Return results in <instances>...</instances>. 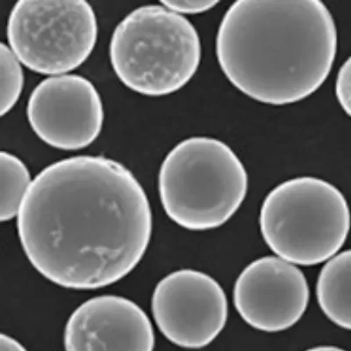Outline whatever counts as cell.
<instances>
[{
	"mask_svg": "<svg viewBox=\"0 0 351 351\" xmlns=\"http://www.w3.org/2000/svg\"><path fill=\"white\" fill-rule=\"evenodd\" d=\"M1 115L10 112L20 99L23 89L24 76L21 62L12 49L1 43Z\"/></svg>",
	"mask_w": 351,
	"mask_h": 351,
	"instance_id": "13",
	"label": "cell"
},
{
	"mask_svg": "<svg viewBox=\"0 0 351 351\" xmlns=\"http://www.w3.org/2000/svg\"><path fill=\"white\" fill-rule=\"evenodd\" d=\"M145 191L104 156L61 160L43 169L17 215L22 249L34 268L62 287L116 283L143 259L152 234Z\"/></svg>",
	"mask_w": 351,
	"mask_h": 351,
	"instance_id": "1",
	"label": "cell"
},
{
	"mask_svg": "<svg viewBox=\"0 0 351 351\" xmlns=\"http://www.w3.org/2000/svg\"><path fill=\"white\" fill-rule=\"evenodd\" d=\"M65 351H153L152 322L126 298L102 295L88 300L69 318Z\"/></svg>",
	"mask_w": 351,
	"mask_h": 351,
	"instance_id": "10",
	"label": "cell"
},
{
	"mask_svg": "<svg viewBox=\"0 0 351 351\" xmlns=\"http://www.w3.org/2000/svg\"><path fill=\"white\" fill-rule=\"evenodd\" d=\"M305 351H346L343 349H340V348L334 347V346H319L315 348H312V349H309Z\"/></svg>",
	"mask_w": 351,
	"mask_h": 351,
	"instance_id": "17",
	"label": "cell"
},
{
	"mask_svg": "<svg viewBox=\"0 0 351 351\" xmlns=\"http://www.w3.org/2000/svg\"><path fill=\"white\" fill-rule=\"evenodd\" d=\"M260 230L269 249L294 265H318L346 243L350 211L334 184L315 177L291 178L266 196Z\"/></svg>",
	"mask_w": 351,
	"mask_h": 351,
	"instance_id": "5",
	"label": "cell"
},
{
	"mask_svg": "<svg viewBox=\"0 0 351 351\" xmlns=\"http://www.w3.org/2000/svg\"><path fill=\"white\" fill-rule=\"evenodd\" d=\"M110 60L119 80L143 95H168L192 80L202 59L193 25L164 5L141 6L116 27Z\"/></svg>",
	"mask_w": 351,
	"mask_h": 351,
	"instance_id": "4",
	"label": "cell"
},
{
	"mask_svg": "<svg viewBox=\"0 0 351 351\" xmlns=\"http://www.w3.org/2000/svg\"><path fill=\"white\" fill-rule=\"evenodd\" d=\"M316 294L324 315L351 330V250L329 260L319 272Z\"/></svg>",
	"mask_w": 351,
	"mask_h": 351,
	"instance_id": "11",
	"label": "cell"
},
{
	"mask_svg": "<svg viewBox=\"0 0 351 351\" xmlns=\"http://www.w3.org/2000/svg\"><path fill=\"white\" fill-rule=\"evenodd\" d=\"M218 1H186V0H166L162 1L161 5L165 6L169 10L177 12L178 14H202L211 10Z\"/></svg>",
	"mask_w": 351,
	"mask_h": 351,
	"instance_id": "15",
	"label": "cell"
},
{
	"mask_svg": "<svg viewBox=\"0 0 351 351\" xmlns=\"http://www.w3.org/2000/svg\"><path fill=\"white\" fill-rule=\"evenodd\" d=\"M8 37L22 64L58 75L80 67L92 54L98 23L93 6L83 0H21L9 16Z\"/></svg>",
	"mask_w": 351,
	"mask_h": 351,
	"instance_id": "6",
	"label": "cell"
},
{
	"mask_svg": "<svg viewBox=\"0 0 351 351\" xmlns=\"http://www.w3.org/2000/svg\"><path fill=\"white\" fill-rule=\"evenodd\" d=\"M0 341H1V351H27L18 341L9 335L2 334Z\"/></svg>",
	"mask_w": 351,
	"mask_h": 351,
	"instance_id": "16",
	"label": "cell"
},
{
	"mask_svg": "<svg viewBox=\"0 0 351 351\" xmlns=\"http://www.w3.org/2000/svg\"><path fill=\"white\" fill-rule=\"evenodd\" d=\"M158 190L162 208L176 224L193 231L213 230L240 208L247 174L227 144L211 137H191L166 156Z\"/></svg>",
	"mask_w": 351,
	"mask_h": 351,
	"instance_id": "3",
	"label": "cell"
},
{
	"mask_svg": "<svg viewBox=\"0 0 351 351\" xmlns=\"http://www.w3.org/2000/svg\"><path fill=\"white\" fill-rule=\"evenodd\" d=\"M152 313L161 333L186 349L208 346L224 328L228 300L211 276L178 269L159 282L152 296Z\"/></svg>",
	"mask_w": 351,
	"mask_h": 351,
	"instance_id": "7",
	"label": "cell"
},
{
	"mask_svg": "<svg viewBox=\"0 0 351 351\" xmlns=\"http://www.w3.org/2000/svg\"><path fill=\"white\" fill-rule=\"evenodd\" d=\"M335 95L341 108L351 118V56L338 72Z\"/></svg>",
	"mask_w": 351,
	"mask_h": 351,
	"instance_id": "14",
	"label": "cell"
},
{
	"mask_svg": "<svg viewBox=\"0 0 351 351\" xmlns=\"http://www.w3.org/2000/svg\"><path fill=\"white\" fill-rule=\"evenodd\" d=\"M337 51L334 18L319 0H240L226 12L216 37L228 80L250 98L272 106L315 93Z\"/></svg>",
	"mask_w": 351,
	"mask_h": 351,
	"instance_id": "2",
	"label": "cell"
},
{
	"mask_svg": "<svg viewBox=\"0 0 351 351\" xmlns=\"http://www.w3.org/2000/svg\"><path fill=\"white\" fill-rule=\"evenodd\" d=\"M309 302L306 278L293 263L276 256L250 263L234 287V306L250 327L287 330L302 319Z\"/></svg>",
	"mask_w": 351,
	"mask_h": 351,
	"instance_id": "9",
	"label": "cell"
},
{
	"mask_svg": "<svg viewBox=\"0 0 351 351\" xmlns=\"http://www.w3.org/2000/svg\"><path fill=\"white\" fill-rule=\"evenodd\" d=\"M28 121L36 136L53 148L77 150L98 138L104 108L98 90L80 75L46 78L28 100Z\"/></svg>",
	"mask_w": 351,
	"mask_h": 351,
	"instance_id": "8",
	"label": "cell"
},
{
	"mask_svg": "<svg viewBox=\"0 0 351 351\" xmlns=\"http://www.w3.org/2000/svg\"><path fill=\"white\" fill-rule=\"evenodd\" d=\"M0 219L1 221H8L18 215L21 203L32 182L27 166L12 154L2 152L0 154Z\"/></svg>",
	"mask_w": 351,
	"mask_h": 351,
	"instance_id": "12",
	"label": "cell"
}]
</instances>
